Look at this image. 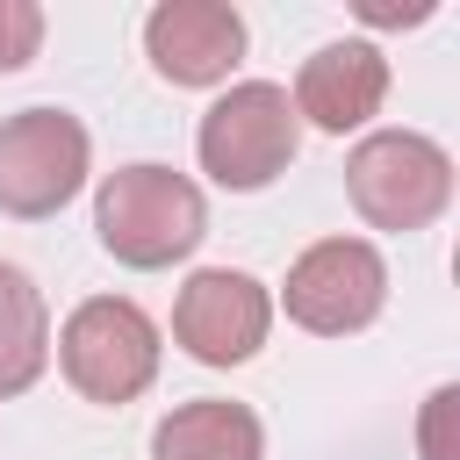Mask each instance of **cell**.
I'll use <instances>...</instances> for the list:
<instances>
[{"mask_svg": "<svg viewBox=\"0 0 460 460\" xmlns=\"http://www.w3.org/2000/svg\"><path fill=\"white\" fill-rule=\"evenodd\" d=\"M93 230H101V252L108 259H122L137 273H158V266L187 259L208 237V201L172 165H122V172L101 180Z\"/></svg>", "mask_w": 460, "mask_h": 460, "instance_id": "1", "label": "cell"}, {"mask_svg": "<svg viewBox=\"0 0 460 460\" xmlns=\"http://www.w3.org/2000/svg\"><path fill=\"white\" fill-rule=\"evenodd\" d=\"M194 151H201V172L230 194H252L266 180H280L302 151V122H295V101L288 86L273 79H237L194 129Z\"/></svg>", "mask_w": 460, "mask_h": 460, "instance_id": "2", "label": "cell"}, {"mask_svg": "<svg viewBox=\"0 0 460 460\" xmlns=\"http://www.w3.org/2000/svg\"><path fill=\"white\" fill-rule=\"evenodd\" d=\"M58 367L86 402H137L158 381V323L129 295H93L65 316Z\"/></svg>", "mask_w": 460, "mask_h": 460, "instance_id": "3", "label": "cell"}, {"mask_svg": "<svg viewBox=\"0 0 460 460\" xmlns=\"http://www.w3.org/2000/svg\"><path fill=\"white\" fill-rule=\"evenodd\" d=\"M345 194L374 230H424L453 201V158L417 129H374L345 158Z\"/></svg>", "mask_w": 460, "mask_h": 460, "instance_id": "4", "label": "cell"}, {"mask_svg": "<svg viewBox=\"0 0 460 460\" xmlns=\"http://www.w3.org/2000/svg\"><path fill=\"white\" fill-rule=\"evenodd\" d=\"M86 165H93V144H86L79 115L22 108L0 122V208L7 216H22V223L58 216L86 187Z\"/></svg>", "mask_w": 460, "mask_h": 460, "instance_id": "5", "label": "cell"}, {"mask_svg": "<svg viewBox=\"0 0 460 460\" xmlns=\"http://www.w3.org/2000/svg\"><path fill=\"white\" fill-rule=\"evenodd\" d=\"M288 316L316 338H345V331H367L388 302V266L367 237H323L309 244L295 266H288V288H280Z\"/></svg>", "mask_w": 460, "mask_h": 460, "instance_id": "6", "label": "cell"}, {"mask_svg": "<svg viewBox=\"0 0 460 460\" xmlns=\"http://www.w3.org/2000/svg\"><path fill=\"white\" fill-rule=\"evenodd\" d=\"M273 331V295L237 273V266H208L180 288L172 302V338L201 359V367H244Z\"/></svg>", "mask_w": 460, "mask_h": 460, "instance_id": "7", "label": "cell"}, {"mask_svg": "<svg viewBox=\"0 0 460 460\" xmlns=\"http://www.w3.org/2000/svg\"><path fill=\"white\" fill-rule=\"evenodd\" d=\"M144 50L151 72L172 86H216L244 58V22L223 0H158L144 14Z\"/></svg>", "mask_w": 460, "mask_h": 460, "instance_id": "8", "label": "cell"}, {"mask_svg": "<svg viewBox=\"0 0 460 460\" xmlns=\"http://www.w3.org/2000/svg\"><path fill=\"white\" fill-rule=\"evenodd\" d=\"M295 122H316V129H331V137H345V129H359V122H374V108L388 101V58L374 50V43H323L316 58H302V72H295Z\"/></svg>", "mask_w": 460, "mask_h": 460, "instance_id": "9", "label": "cell"}, {"mask_svg": "<svg viewBox=\"0 0 460 460\" xmlns=\"http://www.w3.org/2000/svg\"><path fill=\"white\" fill-rule=\"evenodd\" d=\"M259 453H266L259 417L244 402H223V395L180 402L151 431V460H259Z\"/></svg>", "mask_w": 460, "mask_h": 460, "instance_id": "10", "label": "cell"}, {"mask_svg": "<svg viewBox=\"0 0 460 460\" xmlns=\"http://www.w3.org/2000/svg\"><path fill=\"white\" fill-rule=\"evenodd\" d=\"M43 367H50V309H43L36 280L0 259V395L36 388Z\"/></svg>", "mask_w": 460, "mask_h": 460, "instance_id": "11", "label": "cell"}, {"mask_svg": "<svg viewBox=\"0 0 460 460\" xmlns=\"http://www.w3.org/2000/svg\"><path fill=\"white\" fill-rule=\"evenodd\" d=\"M417 453L424 460H460V388H431L424 395V417H417Z\"/></svg>", "mask_w": 460, "mask_h": 460, "instance_id": "12", "label": "cell"}, {"mask_svg": "<svg viewBox=\"0 0 460 460\" xmlns=\"http://www.w3.org/2000/svg\"><path fill=\"white\" fill-rule=\"evenodd\" d=\"M43 43V7L36 0H0V72H22Z\"/></svg>", "mask_w": 460, "mask_h": 460, "instance_id": "13", "label": "cell"}]
</instances>
